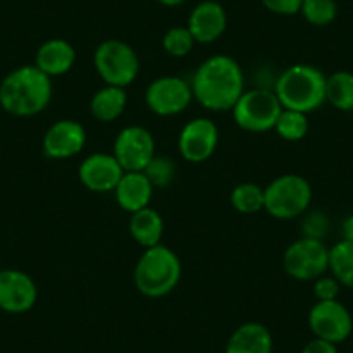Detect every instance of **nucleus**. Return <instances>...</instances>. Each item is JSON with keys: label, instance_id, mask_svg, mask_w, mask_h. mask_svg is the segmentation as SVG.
I'll list each match as a JSON object with an SVG mask.
<instances>
[{"label": "nucleus", "instance_id": "f257e3e1", "mask_svg": "<svg viewBox=\"0 0 353 353\" xmlns=\"http://www.w3.org/2000/svg\"><path fill=\"white\" fill-rule=\"evenodd\" d=\"M191 88L194 99L205 110L216 113L232 111L246 90L243 68L234 57L225 54L212 56L196 68Z\"/></svg>", "mask_w": 353, "mask_h": 353}, {"label": "nucleus", "instance_id": "f03ea898", "mask_svg": "<svg viewBox=\"0 0 353 353\" xmlns=\"http://www.w3.org/2000/svg\"><path fill=\"white\" fill-rule=\"evenodd\" d=\"M52 92V78L35 64H26L0 81V108L12 117H35L49 108Z\"/></svg>", "mask_w": 353, "mask_h": 353}, {"label": "nucleus", "instance_id": "7ed1b4c3", "mask_svg": "<svg viewBox=\"0 0 353 353\" xmlns=\"http://www.w3.org/2000/svg\"><path fill=\"white\" fill-rule=\"evenodd\" d=\"M325 77L312 64H293L277 77L274 92L284 110L312 113L325 103Z\"/></svg>", "mask_w": 353, "mask_h": 353}, {"label": "nucleus", "instance_id": "20e7f679", "mask_svg": "<svg viewBox=\"0 0 353 353\" xmlns=\"http://www.w3.org/2000/svg\"><path fill=\"white\" fill-rule=\"evenodd\" d=\"M182 277L179 254L165 244L145 248L134 270L135 288L148 298H163L172 293Z\"/></svg>", "mask_w": 353, "mask_h": 353}, {"label": "nucleus", "instance_id": "39448f33", "mask_svg": "<svg viewBox=\"0 0 353 353\" xmlns=\"http://www.w3.org/2000/svg\"><path fill=\"white\" fill-rule=\"evenodd\" d=\"M263 189V210L277 220H294L301 216L307 212L314 198L310 182L296 173L277 176Z\"/></svg>", "mask_w": 353, "mask_h": 353}, {"label": "nucleus", "instance_id": "423d86ee", "mask_svg": "<svg viewBox=\"0 0 353 353\" xmlns=\"http://www.w3.org/2000/svg\"><path fill=\"white\" fill-rule=\"evenodd\" d=\"M283 104L270 88L256 87L244 90L232 108V117L237 127L250 134H263L274 130L283 111Z\"/></svg>", "mask_w": 353, "mask_h": 353}, {"label": "nucleus", "instance_id": "0eeeda50", "mask_svg": "<svg viewBox=\"0 0 353 353\" xmlns=\"http://www.w3.org/2000/svg\"><path fill=\"white\" fill-rule=\"evenodd\" d=\"M94 66L104 83L125 88L139 77L141 61L127 42L110 39L97 46L94 52Z\"/></svg>", "mask_w": 353, "mask_h": 353}, {"label": "nucleus", "instance_id": "6e6552de", "mask_svg": "<svg viewBox=\"0 0 353 353\" xmlns=\"http://www.w3.org/2000/svg\"><path fill=\"white\" fill-rule=\"evenodd\" d=\"M283 267L296 281H315L329 270V248L324 241L300 237L288 246Z\"/></svg>", "mask_w": 353, "mask_h": 353}, {"label": "nucleus", "instance_id": "1a4fd4ad", "mask_svg": "<svg viewBox=\"0 0 353 353\" xmlns=\"http://www.w3.org/2000/svg\"><path fill=\"white\" fill-rule=\"evenodd\" d=\"M191 81L181 77H159L145 88V106L158 117H176L191 106Z\"/></svg>", "mask_w": 353, "mask_h": 353}, {"label": "nucleus", "instance_id": "9d476101", "mask_svg": "<svg viewBox=\"0 0 353 353\" xmlns=\"http://www.w3.org/2000/svg\"><path fill=\"white\" fill-rule=\"evenodd\" d=\"M113 156L123 172H144L156 156V142L151 132L141 125H130L118 132Z\"/></svg>", "mask_w": 353, "mask_h": 353}, {"label": "nucleus", "instance_id": "9b49d317", "mask_svg": "<svg viewBox=\"0 0 353 353\" xmlns=\"http://www.w3.org/2000/svg\"><path fill=\"white\" fill-rule=\"evenodd\" d=\"M308 327L315 338L338 345L352 334L353 319L341 301H317L308 314Z\"/></svg>", "mask_w": 353, "mask_h": 353}, {"label": "nucleus", "instance_id": "f8f14e48", "mask_svg": "<svg viewBox=\"0 0 353 353\" xmlns=\"http://www.w3.org/2000/svg\"><path fill=\"white\" fill-rule=\"evenodd\" d=\"M220 130L210 118H194L179 135V152L189 163H205L219 148Z\"/></svg>", "mask_w": 353, "mask_h": 353}, {"label": "nucleus", "instance_id": "ddd939ff", "mask_svg": "<svg viewBox=\"0 0 353 353\" xmlns=\"http://www.w3.org/2000/svg\"><path fill=\"white\" fill-rule=\"evenodd\" d=\"M39 300V288L26 272L18 269L0 270V310L25 314Z\"/></svg>", "mask_w": 353, "mask_h": 353}, {"label": "nucleus", "instance_id": "4468645a", "mask_svg": "<svg viewBox=\"0 0 353 353\" xmlns=\"http://www.w3.org/2000/svg\"><path fill=\"white\" fill-rule=\"evenodd\" d=\"M123 173V168L113 154L94 152L80 163L78 179L88 191L106 194V192H113L117 189Z\"/></svg>", "mask_w": 353, "mask_h": 353}, {"label": "nucleus", "instance_id": "2eb2a0df", "mask_svg": "<svg viewBox=\"0 0 353 353\" xmlns=\"http://www.w3.org/2000/svg\"><path fill=\"white\" fill-rule=\"evenodd\" d=\"M87 144V132L77 120H57L43 135V154L50 159H70Z\"/></svg>", "mask_w": 353, "mask_h": 353}, {"label": "nucleus", "instance_id": "dca6fc26", "mask_svg": "<svg viewBox=\"0 0 353 353\" xmlns=\"http://www.w3.org/2000/svg\"><path fill=\"white\" fill-rule=\"evenodd\" d=\"M188 28L196 43H213L227 28L225 9L215 0H205L189 14Z\"/></svg>", "mask_w": 353, "mask_h": 353}, {"label": "nucleus", "instance_id": "f3484780", "mask_svg": "<svg viewBox=\"0 0 353 353\" xmlns=\"http://www.w3.org/2000/svg\"><path fill=\"white\" fill-rule=\"evenodd\" d=\"M113 192L118 206L132 215L151 205L154 188L144 172H125Z\"/></svg>", "mask_w": 353, "mask_h": 353}, {"label": "nucleus", "instance_id": "a211bd4d", "mask_svg": "<svg viewBox=\"0 0 353 353\" xmlns=\"http://www.w3.org/2000/svg\"><path fill=\"white\" fill-rule=\"evenodd\" d=\"M77 61L74 47L64 39H50L39 47L35 54V66L47 77L66 74Z\"/></svg>", "mask_w": 353, "mask_h": 353}, {"label": "nucleus", "instance_id": "6ab92c4d", "mask_svg": "<svg viewBox=\"0 0 353 353\" xmlns=\"http://www.w3.org/2000/svg\"><path fill=\"white\" fill-rule=\"evenodd\" d=\"M272 334L260 322L239 325L225 346V353H272Z\"/></svg>", "mask_w": 353, "mask_h": 353}, {"label": "nucleus", "instance_id": "aec40b11", "mask_svg": "<svg viewBox=\"0 0 353 353\" xmlns=\"http://www.w3.org/2000/svg\"><path fill=\"white\" fill-rule=\"evenodd\" d=\"M128 232L134 237L135 243L141 244L144 250L158 246L163 241L165 222L154 208L148 206V208L132 213L130 222H128Z\"/></svg>", "mask_w": 353, "mask_h": 353}, {"label": "nucleus", "instance_id": "412c9836", "mask_svg": "<svg viewBox=\"0 0 353 353\" xmlns=\"http://www.w3.org/2000/svg\"><path fill=\"white\" fill-rule=\"evenodd\" d=\"M128 97L125 88L104 85L90 101V114L101 123H111L123 114Z\"/></svg>", "mask_w": 353, "mask_h": 353}, {"label": "nucleus", "instance_id": "4be33fe9", "mask_svg": "<svg viewBox=\"0 0 353 353\" xmlns=\"http://www.w3.org/2000/svg\"><path fill=\"white\" fill-rule=\"evenodd\" d=\"M325 103L339 111H353V73L336 71L325 80Z\"/></svg>", "mask_w": 353, "mask_h": 353}, {"label": "nucleus", "instance_id": "5701e85b", "mask_svg": "<svg viewBox=\"0 0 353 353\" xmlns=\"http://www.w3.org/2000/svg\"><path fill=\"white\" fill-rule=\"evenodd\" d=\"M329 270L341 286L353 288V243L339 241L329 250Z\"/></svg>", "mask_w": 353, "mask_h": 353}, {"label": "nucleus", "instance_id": "b1692460", "mask_svg": "<svg viewBox=\"0 0 353 353\" xmlns=\"http://www.w3.org/2000/svg\"><path fill=\"white\" fill-rule=\"evenodd\" d=\"M230 205L243 215L261 212L265 206V189L253 182H243L230 192Z\"/></svg>", "mask_w": 353, "mask_h": 353}, {"label": "nucleus", "instance_id": "393cba45", "mask_svg": "<svg viewBox=\"0 0 353 353\" xmlns=\"http://www.w3.org/2000/svg\"><path fill=\"white\" fill-rule=\"evenodd\" d=\"M276 134L286 142H298L308 134V118L305 113L293 110L281 111L274 127Z\"/></svg>", "mask_w": 353, "mask_h": 353}, {"label": "nucleus", "instance_id": "a878e982", "mask_svg": "<svg viewBox=\"0 0 353 353\" xmlns=\"http://www.w3.org/2000/svg\"><path fill=\"white\" fill-rule=\"evenodd\" d=\"M144 175L154 189H166L175 181L176 165L168 156H154L144 168Z\"/></svg>", "mask_w": 353, "mask_h": 353}, {"label": "nucleus", "instance_id": "bb28decb", "mask_svg": "<svg viewBox=\"0 0 353 353\" xmlns=\"http://www.w3.org/2000/svg\"><path fill=\"white\" fill-rule=\"evenodd\" d=\"M300 12L310 25L325 26L336 19L338 6L334 0H303Z\"/></svg>", "mask_w": 353, "mask_h": 353}, {"label": "nucleus", "instance_id": "cd10ccee", "mask_svg": "<svg viewBox=\"0 0 353 353\" xmlns=\"http://www.w3.org/2000/svg\"><path fill=\"white\" fill-rule=\"evenodd\" d=\"M194 37L191 35L188 26H173L163 37V49L172 57H185L194 49Z\"/></svg>", "mask_w": 353, "mask_h": 353}, {"label": "nucleus", "instance_id": "c85d7f7f", "mask_svg": "<svg viewBox=\"0 0 353 353\" xmlns=\"http://www.w3.org/2000/svg\"><path fill=\"white\" fill-rule=\"evenodd\" d=\"M303 237H312V239H324L325 232L329 230V219L324 212H312L307 219L303 220Z\"/></svg>", "mask_w": 353, "mask_h": 353}, {"label": "nucleus", "instance_id": "c756f323", "mask_svg": "<svg viewBox=\"0 0 353 353\" xmlns=\"http://www.w3.org/2000/svg\"><path fill=\"white\" fill-rule=\"evenodd\" d=\"M339 288L341 284L338 283L334 276H321L314 281V294L319 301L338 300Z\"/></svg>", "mask_w": 353, "mask_h": 353}, {"label": "nucleus", "instance_id": "7c9ffc66", "mask_svg": "<svg viewBox=\"0 0 353 353\" xmlns=\"http://www.w3.org/2000/svg\"><path fill=\"white\" fill-rule=\"evenodd\" d=\"M261 4L274 14L293 16L300 12L303 0H261Z\"/></svg>", "mask_w": 353, "mask_h": 353}, {"label": "nucleus", "instance_id": "2f4dec72", "mask_svg": "<svg viewBox=\"0 0 353 353\" xmlns=\"http://www.w3.org/2000/svg\"><path fill=\"white\" fill-rule=\"evenodd\" d=\"M301 353H338V348L332 343L315 338L301 350Z\"/></svg>", "mask_w": 353, "mask_h": 353}, {"label": "nucleus", "instance_id": "473e14b6", "mask_svg": "<svg viewBox=\"0 0 353 353\" xmlns=\"http://www.w3.org/2000/svg\"><path fill=\"white\" fill-rule=\"evenodd\" d=\"M341 234L345 241H352L353 243V215L346 216L345 222L341 225Z\"/></svg>", "mask_w": 353, "mask_h": 353}, {"label": "nucleus", "instance_id": "72a5a7b5", "mask_svg": "<svg viewBox=\"0 0 353 353\" xmlns=\"http://www.w3.org/2000/svg\"><path fill=\"white\" fill-rule=\"evenodd\" d=\"M159 4L166 6V8H176V6H182L185 0H158Z\"/></svg>", "mask_w": 353, "mask_h": 353}, {"label": "nucleus", "instance_id": "f704fd0d", "mask_svg": "<svg viewBox=\"0 0 353 353\" xmlns=\"http://www.w3.org/2000/svg\"><path fill=\"white\" fill-rule=\"evenodd\" d=\"M352 113H353V111H352Z\"/></svg>", "mask_w": 353, "mask_h": 353}]
</instances>
